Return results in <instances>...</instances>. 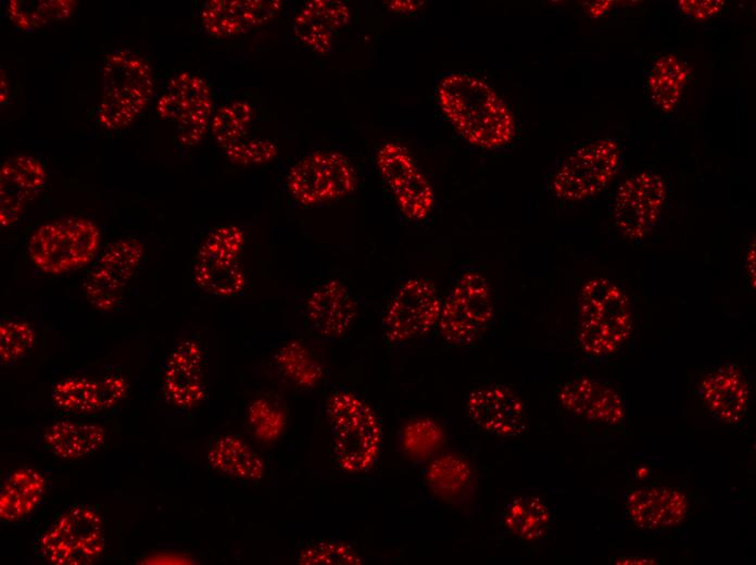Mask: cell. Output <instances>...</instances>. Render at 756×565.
Returning a JSON list of instances; mask_svg holds the SVG:
<instances>
[{"label":"cell","instance_id":"3957f363","mask_svg":"<svg viewBox=\"0 0 756 565\" xmlns=\"http://www.w3.org/2000/svg\"><path fill=\"white\" fill-rule=\"evenodd\" d=\"M153 93V71L146 59L125 49L106 54L101 67L98 122L108 130L130 126Z\"/></svg>","mask_w":756,"mask_h":565},{"label":"cell","instance_id":"ab89813d","mask_svg":"<svg viewBox=\"0 0 756 565\" xmlns=\"http://www.w3.org/2000/svg\"><path fill=\"white\" fill-rule=\"evenodd\" d=\"M615 3H616L615 1H610V0L590 1V2H585V7H587L589 14L592 17L598 18V17L605 15L606 13H608L613 9Z\"/></svg>","mask_w":756,"mask_h":565},{"label":"cell","instance_id":"4316f807","mask_svg":"<svg viewBox=\"0 0 756 565\" xmlns=\"http://www.w3.org/2000/svg\"><path fill=\"white\" fill-rule=\"evenodd\" d=\"M43 441L56 456L78 460L103 447L105 430L97 424L58 420L46 429Z\"/></svg>","mask_w":756,"mask_h":565},{"label":"cell","instance_id":"9c48e42d","mask_svg":"<svg viewBox=\"0 0 756 565\" xmlns=\"http://www.w3.org/2000/svg\"><path fill=\"white\" fill-rule=\"evenodd\" d=\"M620 163L621 150L616 141L598 139L584 143L559 164L552 177V191L570 202L592 198L608 186Z\"/></svg>","mask_w":756,"mask_h":565},{"label":"cell","instance_id":"e0dca14e","mask_svg":"<svg viewBox=\"0 0 756 565\" xmlns=\"http://www.w3.org/2000/svg\"><path fill=\"white\" fill-rule=\"evenodd\" d=\"M166 401L180 410H191L207 397L203 350L193 339L178 342L168 354L163 372Z\"/></svg>","mask_w":756,"mask_h":565},{"label":"cell","instance_id":"ffe728a7","mask_svg":"<svg viewBox=\"0 0 756 565\" xmlns=\"http://www.w3.org/2000/svg\"><path fill=\"white\" fill-rule=\"evenodd\" d=\"M128 391V380L117 374L101 379L68 377L53 385L51 399L53 405L62 411L92 414L113 409Z\"/></svg>","mask_w":756,"mask_h":565},{"label":"cell","instance_id":"4dcf8cb0","mask_svg":"<svg viewBox=\"0 0 756 565\" xmlns=\"http://www.w3.org/2000/svg\"><path fill=\"white\" fill-rule=\"evenodd\" d=\"M76 8L73 0H10L7 12L20 29L34 32L51 23L68 18Z\"/></svg>","mask_w":756,"mask_h":565},{"label":"cell","instance_id":"484cf974","mask_svg":"<svg viewBox=\"0 0 756 565\" xmlns=\"http://www.w3.org/2000/svg\"><path fill=\"white\" fill-rule=\"evenodd\" d=\"M47 482L39 470L21 467L8 473L0 489V519L17 523L30 516L40 504Z\"/></svg>","mask_w":756,"mask_h":565},{"label":"cell","instance_id":"52a82bcc","mask_svg":"<svg viewBox=\"0 0 756 565\" xmlns=\"http://www.w3.org/2000/svg\"><path fill=\"white\" fill-rule=\"evenodd\" d=\"M245 236L241 227L224 225L212 229L200 244L192 267V279L203 292L234 298L245 287L241 255Z\"/></svg>","mask_w":756,"mask_h":565},{"label":"cell","instance_id":"44dd1931","mask_svg":"<svg viewBox=\"0 0 756 565\" xmlns=\"http://www.w3.org/2000/svg\"><path fill=\"white\" fill-rule=\"evenodd\" d=\"M357 302L349 288L338 279L318 284L305 302V317L311 328L324 339H337L352 326Z\"/></svg>","mask_w":756,"mask_h":565},{"label":"cell","instance_id":"1f68e13d","mask_svg":"<svg viewBox=\"0 0 756 565\" xmlns=\"http://www.w3.org/2000/svg\"><path fill=\"white\" fill-rule=\"evenodd\" d=\"M471 468L456 453H444L434 457L426 472V481L433 493L443 499H454L469 486Z\"/></svg>","mask_w":756,"mask_h":565},{"label":"cell","instance_id":"2e32d148","mask_svg":"<svg viewBox=\"0 0 756 565\" xmlns=\"http://www.w3.org/2000/svg\"><path fill=\"white\" fill-rule=\"evenodd\" d=\"M467 412L479 428L497 437H517L526 429L524 402L503 384L474 388L467 398Z\"/></svg>","mask_w":756,"mask_h":565},{"label":"cell","instance_id":"836d02e7","mask_svg":"<svg viewBox=\"0 0 756 565\" xmlns=\"http://www.w3.org/2000/svg\"><path fill=\"white\" fill-rule=\"evenodd\" d=\"M253 118V105L245 100H235L214 111L210 129L216 143L226 149L244 139Z\"/></svg>","mask_w":756,"mask_h":565},{"label":"cell","instance_id":"9a60e30c","mask_svg":"<svg viewBox=\"0 0 756 565\" xmlns=\"http://www.w3.org/2000/svg\"><path fill=\"white\" fill-rule=\"evenodd\" d=\"M376 164L401 213L413 222L426 219L434 206V193L408 150L386 142L377 152Z\"/></svg>","mask_w":756,"mask_h":565},{"label":"cell","instance_id":"603a6c76","mask_svg":"<svg viewBox=\"0 0 756 565\" xmlns=\"http://www.w3.org/2000/svg\"><path fill=\"white\" fill-rule=\"evenodd\" d=\"M698 395L716 419L735 424L746 413L749 387L741 368L733 363H727L702 378Z\"/></svg>","mask_w":756,"mask_h":565},{"label":"cell","instance_id":"b9f144b4","mask_svg":"<svg viewBox=\"0 0 756 565\" xmlns=\"http://www.w3.org/2000/svg\"><path fill=\"white\" fill-rule=\"evenodd\" d=\"M389 8L398 12H411L415 10L419 4L414 1H390Z\"/></svg>","mask_w":756,"mask_h":565},{"label":"cell","instance_id":"f35d334b","mask_svg":"<svg viewBox=\"0 0 756 565\" xmlns=\"http://www.w3.org/2000/svg\"><path fill=\"white\" fill-rule=\"evenodd\" d=\"M723 0H680L677 9L683 16L694 21L708 20L722 11Z\"/></svg>","mask_w":756,"mask_h":565},{"label":"cell","instance_id":"6da1fadb","mask_svg":"<svg viewBox=\"0 0 756 565\" xmlns=\"http://www.w3.org/2000/svg\"><path fill=\"white\" fill-rule=\"evenodd\" d=\"M437 97L442 112L469 143L494 150L515 137L516 123L508 105L481 78L450 73L439 81Z\"/></svg>","mask_w":756,"mask_h":565},{"label":"cell","instance_id":"7c38bea8","mask_svg":"<svg viewBox=\"0 0 756 565\" xmlns=\"http://www.w3.org/2000/svg\"><path fill=\"white\" fill-rule=\"evenodd\" d=\"M357 185L350 160L337 151H314L298 160L287 174V188L303 205H317L342 199Z\"/></svg>","mask_w":756,"mask_h":565},{"label":"cell","instance_id":"8fae6325","mask_svg":"<svg viewBox=\"0 0 756 565\" xmlns=\"http://www.w3.org/2000/svg\"><path fill=\"white\" fill-rule=\"evenodd\" d=\"M442 298L433 280L405 279L390 298L382 314L386 340L401 344L421 338L438 325Z\"/></svg>","mask_w":756,"mask_h":565},{"label":"cell","instance_id":"d6986e66","mask_svg":"<svg viewBox=\"0 0 756 565\" xmlns=\"http://www.w3.org/2000/svg\"><path fill=\"white\" fill-rule=\"evenodd\" d=\"M41 162L28 154L7 159L0 168V225H15L46 184Z\"/></svg>","mask_w":756,"mask_h":565},{"label":"cell","instance_id":"cb8c5ba5","mask_svg":"<svg viewBox=\"0 0 756 565\" xmlns=\"http://www.w3.org/2000/svg\"><path fill=\"white\" fill-rule=\"evenodd\" d=\"M688 507L685 494L670 487L634 488L626 497V510L631 522L651 531L679 525L685 518Z\"/></svg>","mask_w":756,"mask_h":565},{"label":"cell","instance_id":"7402d4cb","mask_svg":"<svg viewBox=\"0 0 756 565\" xmlns=\"http://www.w3.org/2000/svg\"><path fill=\"white\" fill-rule=\"evenodd\" d=\"M281 7L278 0H209L200 10V18L209 35L227 38L268 23Z\"/></svg>","mask_w":756,"mask_h":565},{"label":"cell","instance_id":"5bb4252c","mask_svg":"<svg viewBox=\"0 0 756 565\" xmlns=\"http://www.w3.org/2000/svg\"><path fill=\"white\" fill-rule=\"evenodd\" d=\"M143 255L144 244L137 238L126 237L111 242L97 259L83 285L90 306L101 313L119 309Z\"/></svg>","mask_w":756,"mask_h":565},{"label":"cell","instance_id":"ba28073f","mask_svg":"<svg viewBox=\"0 0 756 565\" xmlns=\"http://www.w3.org/2000/svg\"><path fill=\"white\" fill-rule=\"evenodd\" d=\"M159 117L173 125L176 142L192 147L206 135L214 114L213 96L200 76L180 72L172 76L156 101Z\"/></svg>","mask_w":756,"mask_h":565},{"label":"cell","instance_id":"8d00e7d4","mask_svg":"<svg viewBox=\"0 0 756 565\" xmlns=\"http://www.w3.org/2000/svg\"><path fill=\"white\" fill-rule=\"evenodd\" d=\"M248 420L254 435L264 442L278 439L286 425L284 411L274 402L259 398L248 410Z\"/></svg>","mask_w":756,"mask_h":565},{"label":"cell","instance_id":"60d3db41","mask_svg":"<svg viewBox=\"0 0 756 565\" xmlns=\"http://www.w3.org/2000/svg\"><path fill=\"white\" fill-rule=\"evenodd\" d=\"M745 271L746 274L749 278V282L753 284V287L755 286V244L753 242V246L749 247L746 258H745Z\"/></svg>","mask_w":756,"mask_h":565},{"label":"cell","instance_id":"74e56055","mask_svg":"<svg viewBox=\"0 0 756 565\" xmlns=\"http://www.w3.org/2000/svg\"><path fill=\"white\" fill-rule=\"evenodd\" d=\"M227 159L241 166L262 165L272 162L278 154L277 146L267 139H241L227 147Z\"/></svg>","mask_w":756,"mask_h":565},{"label":"cell","instance_id":"7a4b0ae2","mask_svg":"<svg viewBox=\"0 0 756 565\" xmlns=\"http://www.w3.org/2000/svg\"><path fill=\"white\" fill-rule=\"evenodd\" d=\"M633 330L629 294L605 277L588 279L578 296L577 339L582 352L595 361L617 355Z\"/></svg>","mask_w":756,"mask_h":565},{"label":"cell","instance_id":"f1b7e54d","mask_svg":"<svg viewBox=\"0 0 756 565\" xmlns=\"http://www.w3.org/2000/svg\"><path fill=\"white\" fill-rule=\"evenodd\" d=\"M210 465L226 475L244 480H259L264 463L242 439L224 435L218 437L207 452Z\"/></svg>","mask_w":756,"mask_h":565},{"label":"cell","instance_id":"d6a6232c","mask_svg":"<svg viewBox=\"0 0 756 565\" xmlns=\"http://www.w3.org/2000/svg\"><path fill=\"white\" fill-rule=\"evenodd\" d=\"M275 362L289 380L302 388L315 387L323 377L320 362L298 340L282 344L275 354Z\"/></svg>","mask_w":756,"mask_h":565},{"label":"cell","instance_id":"4fadbf2b","mask_svg":"<svg viewBox=\"0 0 756 565\" xmlns=\"http://www.w3.org/2000/svg\"><path fill=\"white\" fill-rule=\"evenodd\" d=\"M668 198L664 177L641 171L625 179L617 188L613 221L618 233L630 242L644 240L658 225Z\"/></svg>","mask_w":756,"mask_h":565},{"label":"cell","instance_id":"e575fe53","mask_svg":"<svg viewBox=\"0 0 756 565\" xmlns=\"http://www.w3.org/2000/svg\"><path fill=\"white\" fill-rule=\"evenodd\" d=\"M36 343V331L30 323L20 317L3 316L0 324V363L11 366L24 360Z\"/></svg>","mask_w":756,"mask_h":565},{"label":"cell","instance_id":"5b68a950","mask_svg":"<svg viewBox=\"0 0 756 565\" xmlns=\"http://www.w3.org/2000/svg\"><path fill=\"white\" fill-rule=\"evenodd\" d=\"M99 227L88 218L62 217L38 226L29 237L33 265L47 275H62L91 263L99 252Z\"/></svg>","mask_w":756,"mask_h":565},{"label":"cell","instance_id":"277c9868","mask_svg":"<svg viewBox=\"0 0 756 565\" xmlns=\"http://www.w3.org/2000/svg\"><path fill=\"white\" fill-rule=\"evenodd\" d=\"M327 414L339 467L349 473H363L373 467L382 438L374 410L356 393L339 389L328 399Z\"/></svg>","mask_w":756,"mask_h":565},{"label":"cell","instance_id":"7bdbcfd3","mask_svg":"<svg viewBox=\"0 0 756 565\" xmlns=\"http://www.w3.org/2000/svg\"><path fill=\"white\" fill-rule=\"evenodd\" d=\"M8 93H9L8 81L5 80V75L3 73V68L1 67V92H0L1 105H3V102L7 101Z\"/></svg>","mask_w":756,"mask_h":565},{"label":"cell","instance_id":"30bf717a","mask_svg":"<svg viewBox=\"0 0 756 565\" xmlns=\"http://www.w3.org/2000/svg\"><path fill=\"white\" fill-rule=\"evenodd\" d=\"M103 520L97 510L76 505L64 512L39 539V550L56 565H89L104 552Z\"/></svg>","mask_w":756,"mask_h":565},{"label":"cell","instance_id":"d4e9b609","mask_svg":"<svg viewBox=\"0 0 756 565\" xmlns=\"http://www.w3.org/2000/svg\"><path fill=\"white\" fill-rule=\"evenodd\" d=\"M351 12L342 1H307L298 11L293 34L305 47L319 54L331 51L335 35L349 24Z\"/></svg>","mask_w":756,"mask_h":565},{"label":"cell","instance_id":"8992f818","mask_svg":"<svg viewBox=\"0 0 756 565\" xmlns=\"http://www.w3.org/2000/svg\"><path fill=\"white\" fill-rule=\"evenodd\" d=\"M494 316V301L486 276L475 267L463 268L442 300L438 321L441 338L449 344L467 347L486 331Z\"/></svg>","mask_w":756,"mask_h":565},{"label":"cell","instance_id":"d590c367","mask_svg":"<svg viewBox=\"0 0 756 565\" xmlns=\"http://www.w3.org/2000/svg\"><path fill=\"white\" fill-rule=\"evenodd\" d=\"M443 429L430 418H419L411 423L404 431V448L412 456L425 460L443 443Z\"/></svg>","mask_w":756,"mask_h":565},{"label":"cell","instance_id":"ac0fdd59","mask_svg":"<svg viewBox=\"0 0 756 565\" xmlns=\"http://www.w3.org/2000/svg\"><path fill=\"white\" fill-rule=\"evenodd\" d=\"M557 399L566 411L592 423L616 426L626 417L621 394L606 382L588 376L562 384Z\"/></svg>","mask_w":756,"mask_h":565},{"label":"cell","instance_id":"f546056e","mask_svg":"<svg viewBox=\"0 0 756 565\" xmlns=\"http://www.w3.org/2000/svg\"><path fill=\"white\" fill-rule=\"evenodd\" d=\"M551 512L538 497L524 494L513 499L504 511V525L525 541L542 538L551 524Z\"/></svg>","mask_w":756,"mask_h":565},{"label":"cell","instance_id":"83f0119b","mask_svg":"<svg viewBox=\"0 0 756 565\" xmlns=\"http://www.w3.org/2000/svg\"><path fill=\"white\" fill-rule=\"evenodd\" d=\"M688 64L673 53L659 55L647 73L646 90L651 102L663 113L676 110L689 79Z\"/></svg>","mask_w":756,"mask_h":565}]
</instances>
